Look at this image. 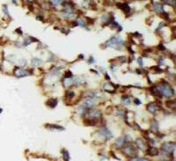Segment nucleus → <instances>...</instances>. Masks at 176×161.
I'll list each match as a JSON object with an SVG mask.
<instances>
[{"label":"nucleus","mask_w":176,"mask_h":161,"mask_svg":"<svg viewBox=\"0 0 176 161\" xmlns=\"http://www.w3.org/2000/svg\"><path fill=\"white\" fill-rule=\"evenodd\" d=\"M158 90L160 93L164 95L165 97L166 98H170V97L173 96L174 94V92H173V89L171 87V86L166 82H162L161 84L159 85V86L158 87Z\"/></svg>","instance_id":"nucleus-1"},{"label":"nucleus","mask_w":176,"mask_h":161,"mask_svg":"<svg viewBox=\"0 0 176 161\" xmlns=\"http://www.w3.org/2000/svg\"><path fill=\"white\" fill-rule=\"evenodd\" d=\"M106 44L108 45V47H115V48L119 49L118 46L122 47V45H123V41H122V39L120 36H114V37H112L111 39L107 41Z\"/></svg>","instance_id":"nucleus-2"},{"label":"nucleus","mask_w":176,"mask_h":161,"mask_svg":"<svg viewBox=\"0 0 176 161\" xmlns=\"http://www.w3.org/2000/svg\"><path fill=\"white\" fill-rule=\"evenodd\" d=\"M122 151L126 154L127 156L129 157H135L137 155L136 153V150H135V148H134V145L132 143H129V144H126L125 146L123 147L122 149Z\"/></svg>","instance_id":"nucleus-3"},{"label":"nucleus","mask_w":176,"mask_h":161,"mask_svg":"<svg viewBox=\"0 0 176 161\" xmlns=\"http://www.w3.org/2000/svg\"><path fill=\"white\" fill-rule=\"evenodd\" d=\"M161 150L165 152V154H172L175 150V143H165L162 144Z\"/></svg>","instance_id":"nucleus-4"},{"label":"nucleus","mask_w":176,"mask_h":161,"mask_svg":"<svg viewBox=\"0 0 176 161\" xmlns=\"http://www.w3.org/2000/svg\"><path fill=\"white\" fill-rule=\"evenodd\" d=\"M13 73H14L15 76L18 77H25V76L30 75V72H29L28 70H24V69L20 68V67H15L14 70H13Z\"/></svg>","instance_id":"nucleus-5"},{"label":"nucleus","mask_w":176,"mask_h":161,"mask_svg":"<svg viewBox=\"0 0 176 161\" xmlns=\"http://www.w3.org/2000/svg\"><path fill=\"white\" fill-rule=\"evenodd\" d=\"M88 115L91 120H98L101 117V112L98 109H92L88 112Z\"/></svg>","instance_id":"nucleus-6"},{"label":"nucleus","mask_w":176,"mask_h":161,"mask_svg":"<svg viewBox=\"0 0 176 161\" xmlns=\"http://www.w3.org/2000/svg\"><path fill=\"white\" fill-rule=\"evenodd\" d=\"M99 133L101 136H109V138L112 136V133L110 132V130L108 129L107 127H102L101 129L99 130Z\"/></svg>","instance_id":"nucleus-7"},{"label":"nucleus","mask_w":176,"mask_h":161,"mask_svg":"<svg viewBox=\"0 0 176 161\" xmlns=\"http://www.w3.org/2000/svg\"><path fill=\"white\" fill-rule=\"evenodd\" d=\"M146 153L148 154L149 156H151V157H154V156L158 155L159 151H158V149L154 148V147H150L146 150Z\"/></svg>","instance_id":"nucleus-8"},{"label":"nucleus","mask_w":176,"mask_h":161,"mask_svg":"<svg viewBox=\"0 0 176 161\" xmlns=\"http://www.w3.org/2000/svg\"><path fill=\"white\" fill-rule=\"evenodd\" d=\"M125 142H126V136H121L118 139H116L115 145H116V147H122L125 144Z\"/></svg>","instance_id":"nucleus-9"},{"label":"nucleus","mask_w":176,"mask_h":161,"mask_svg":"<svg viewBox=\"0 0 176 161\" xmlns=\"http://www.w3.org/2000/svg\"><path fill=\"white\" fill-rule=\"evenodd\" d=\"M147 110L151 114H155L158 110V107L154 103H150L147 105Z\"/></svg>","instance_id":"nucleus-10"},{"label":"nucleus","mask_w":176,"mask_h":161,"mask_svg":"<svg viewBox=\"0 0 176 161\" xmlns=\"http://www.w3.org/2000/svg\"><path fill=\"white\" fill-rule=\"evenodd\" d=\"M95 105V102H94V100H93V99H88V100H85V102H84V106L86 107V108H91V107H93Z\"/></svg>","instance_id":"nucleus-11"},{"label":"nucleus","mask_w":176,"mask_h":161,"mask_svg":"<svg viewBox=\"0 0 176 161\" xmlns=\"http://www.w3.org/2000/svg\"><path fill=\"white\" fill-rule=\"evenodd\" d=\"M154 11L158 12V13H163L164 7L162 6V4L160 3H155L154 4Z\"/></svg>","instance_id":"nucleus-12"},{"label":"nucleus","mask_w":176,"mask_h":161,"mask_svg":"<svg viewBox=\"0 0 176 161\" xmlns=\"http://www.w3.org/2000/svg\"><path fill=\"white\" fill-rule=\"evenodd\" d=\"M118 7L120 9H122L123 12H125V13H129L130 12V7L127 4H120L118 5Z\"/></svg>","instance_id":"nucleus-13"},{"label":"nucleus","mask_w":176,"mask_h":161,"mask_svg":"<svg viewBox=\"0 0 176 161\" xmlns=\"http://www.w3.org/2000/svg\"><path fill=\"white\" fill-rule=\"evenodd\" d=\"M56 104H57V100H56V99H50V100H49L47 101V105L49 106V107H51V108L56 107Z\"/></svg>","instance_id":"nucleus-14"},{"label":"nucleus","mask_w":176,"mask_h":161,"mask_svg":"<svg viewBox=\"0 0 176 161\" xmlns=\"http://www.w3.org/2000/svg\"><path fill=\"white\" fill-rule=\"evenodd\" d=\"M136 143H137V148H139L140 150H144V142L142 139L138 138V139L136 140Z\"/></svg>","instance_id":"nucleus-15"},{"label":"nucleus","mask_w":176,"mask_h":161,"mask_svg":"<svg viewBox=\"0 0 176 161\" xmlns=\"http://www.w3.org/2000/svg\"><path fill=\"white\" fill-rule=\"evenodd\" d=\"M151 130L153 131V132H157V131L158 130V123L157 121H153L152 123H151Z\"/></svg>","instance_id":"nucleus-16"},{"label":"nucleus","mask_w":176,"mask_h":161,"mask_svg":"<svg viewBox=\"0 0 176 161\" xmlns=\"http://www.w3.org/2000/svg\"><path fill=\"white\" fill-rule=\"evenodd\" d=\"M122 103L125 104V105H129L130 103V97L129 96H122Z\"/></svg>","instance_id":"nucleus-17"},{"label":"nucleus","mask_w":176,"mask_h":161,"mask_svg":"<svg viewBox=\"0 0 176 161\" xmlns=\"http://www.w3.org/2000/svg\"><path fill=\"white\" fill-rule=\"evenodd\" d=\"M62 154H63V156L64 161H69V159H70V154H69V152L67 151V150H63Z\"/></svg>","instance_id":"nucleus-18"},{"label":"nucleus","mask_w":176,"mask_h":161,"mask_svg":"<svg viewBox=\"0 0 176 161\" xmlns=\"http://www.w3.org/2000/svg\"><path fill=\"white\" fill-rule=\"evenodd\" d=\"M45 127H47V128H52V129H62V130H63V129H64V128H63V127H61V126H58V125H55V124L47 125V126H45Z\"/></svg>","instance_id":"nucleus-19"},{"label":"nucleus","mask_w":176,"mask_h":161,"mask_svg":"<svg viewBox=\"0 0 176 161\" xmlns=\"http://www.w3.org/2000/svg\"><path fill=\"white\" fill-rule=\"evenodd\" d=\"M65 0H50V3L54 6H58V5L62 4L64 2Z\"/></svg>","instance_id":"nucleus-20"},{"label":"nucleus","mask_w":176,"mask_h":161,"mask_svg":"<svg viewBox=\"0 0 176 161\" xmlns=\"http://www.w3.org/2000/svg\"><path fill=\"white\" fill-rule=\"evenodd\" d=\"M151 92L153 93V94L156 95V96L158 94V93H159V92H158V88H157L156 86H151Z\"/></svg>","instance_id":"nucleus-21"},{"label":"nucleus","mask_w":176,"mask_h":161,"mask_svg":"<svg viewBox=\"0 0 176 161\" xmlns=\"http://www.w3.org/2000/svg\"><path fill=\"white\" fill-rule=\"evenodd\" d=\"M129 161H148V159L144 157H135V158H131Z\"/></svg>","instance_id":"nucleus-22"},{"label":"nucleus","mask_w":176,"mask_h":161,"mask_svg":"<svg viewBox=\"0 0 176 161\" xmlns=\"http://www.w3.org/2000/svg\"><path fill=\"white\" fill-rule=\"evenodd\" d=\"M77 25H79V26H81V27H86L85 23H84V20H81V19H78V20H77Z\"/></svg>","instance_id":"nucleus-23"},{"label":"nucleus","mask_w":176,"mask_h":161,"mask_svg":"<svg viewBox=\"0 0 176 161\" xmlns=\"http://www.w3.org/2000/svg\"><path fill=\"white\" fill-rule=\"evenodd\" d=\"M40 59H34L32 60V65H34V66H37V65H39L40 63H41V61H39Z\"/></svg>","instance_id":"nucleus-24"},{"label":"nucleus","mask_w":176,"mask_h":161,"mask_svg":"<svg viewBox=\"0 0 176 161\" xmlns=\"http://www.w3.org/2000/svg\"><path fill=\"white\" fill-rule=\"evenodd\" d=\"M67 97L68 98H72V97H74V95H75V93H73V92H68V93H66Z\"/></svg>","instance_id":"nucleus-25"},{"label":"nucleus","mask_w":176,"mask_h":161,"mask_svg":"<svg viewBox=\"0 0 176 161\" xmlns=\"http://www.w3.org/2000/svg\"><path fill=\"white\" fill-rule=\"evenodd\" d=\"M3 12H4V13H6V15H9V13H8L7 6H3Z\"/></svg>","instance_id":"nucleus-26"},{"label":"nucleus","mask_w":176,"mask_h":161,"mask_svg":"<svg viewBox=\"0 0 176 161\" xmlns=\"http://www.w3.org/2000/svg\"><path fill=\"white\" fill-rule=\"evenodd\" d=\"M137 62H138V63L140 65H143V62H142V58H138L137 59Z\"/></svg>","instance_id":"nucleus-27"},{"label":"nucleus","mask_w":176,"mask_h":161,"mask_svg":"<svg viewBox=\"0 0 176 161\" xmlns=\"http://www.w3.org/2000/svg\"><path fill=\"white\" fill-rule=\"evenodd\" d=\"M158 48H159V49H161V50L165 49V47H163V45H161V44L159 45V47H158Z\"/></svg>","instance_id":"nucleus-28"},{"label":"nucleus","mask_w":176,"mask_h":161,"mask_svg":"<svg viewBox=\"0 0 176 161\" xmlns=\"http://www.w3.org/2000/svg\"><path fill=\"white\" fill-rule=\"evenodd\" d=\"M90 60H94V58L91 57V58H90ZM94 62H95V61H88V63H94Z\"/></svg>","instance_id":"nucleus-29"},{"label":"nucleus","mask_w":176,"mask_h":161,"mask_svg":"<svg viewBox=\"0 0 176 161\" xmlns=\"http://www.w3.org/2000/svg\"><path fill=\"white\" fill-rule=\"evenodd\" d=\"M135 103H136V104H138V105H139V104H140L141 102H140V100H135Z\"/></svg>","instance_id":"nucleus-30"},{"label":"nucleus","mask_w":176,"mask_h":161,"mask_svg":"<svg viewBox=\"0 0 176 161\" xmlns=\"http://www.w3.org/2000/svg\"><path fill=\"white\" fill-rule=\"evenodd\" d=\"M160 161H168V160H166V159H162V160H160Z\"/></svg>","instance_id":"nucleus-31"},{"label":"nucleus","mask_w":176,"mask_h":161,"mask_svg":"<svg viewBox=\"0 0 176 161\" xmlns=\"http://www.w3.org/2000/svg\"><path fill=\"white\" fill-rule=\"evenodd\" d=\"M0 113H2V109L1 108H0Z\"/></svg>","instance_id":"nucleus-32"},{"label":"nucleus","mask_w":176,"mask_h":161,"mask_svg":"<svg viewBox=\"0 0 176 161\" xmlns=\"http://www.w3.org/2000/svg\"><path fill=\"white\" fill-rule=\"evenodd\" d=\"M164 1H165V2H168L169 0H164Z\"/></svg>","instance_id":"nucleus-33"}]
</instances>
